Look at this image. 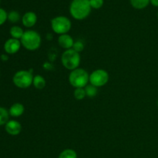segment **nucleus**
<instances>
[{
    "label": "nucleus",
    "mask_w": 158,
    "mask_h": 158,
    "mask_svg": "<svg viewBox=\"0 0 158 158\" xmlns=\"http://www.w3.org/2000/svg\"><path fill=\"white\" fill-rule=\"evenodd\" d=\"M89 0H73L69 6V13L77 20H83L87 18L91 12Z\"/></svg>",
    "instance_id": "obj_1"
},
{
    "label": "nucleus",
    "mask_w": 158,
    "mask_h": 158,
    "mask_svg": "<svg viewBox=\"0 0 158 158\" xmlns=\"http://www.w3.org/2000/svg\"><path fill=\"white\" fill-rule=\"evenodd\" d=\"M23 47L29 51L37 50L42 43L41 35L35 30H26L20 40Z\"/></svg>",
    "instance_id": "obj_2"
},
{
    "label": "nucleus",
    "mask_w": 158,
    "mask_h": 158,
    "mask_svg": "<svg viewBox=\"0 0 158 158\" xmlns=\"http://www.w3.org/2000/svg\"><path fill=\"white\" fill-rule=\"evenodd\" d=\"M69 82L74 88H84L89 82V75L84 69L77 68L69 75Z\"/></svg>",
    "instance_id": "obj_3"
},
{
    "label": "nucleus",
    "mask_w": 158,
    "mask_h": 158,
    "mask_svg": "<svg viewBox=\"0 0 158 158\" xmlns=\"http://www.w3.org/2000/svg\"><path fill=\"white\" fill-rule=\"evenodd\" d=\"M80 55L73 49H66L61 56V62L63 66L69 70H74L79 68L80 64Z\"/></svg>",
    "instance_id": "obj_4"
},
{
    "label": "nucleus",
    "mask_w": 158,
    "mask_h": 158,
    "mask_svg": "<svg viewBox=\"0 0 158 158\" xmlns=\"http://www.w3.org/2000/svg\"><path fill=\"white\" fill-rule=\"evenodd\" d=\"M72 27V23L69 18L63 15L56 16L51 20V28L55 33L59 35L67 34Z\"/></svg>",
    "instance_id": "obj_5"
},
{
    "label": "nucleus",
    "mask_w": 158,
    "mask_h": 158,
    "mask_svg": "<svg viewBox=\"0 0 158 158\" xmlns=\"http://www.w3.org/2000/svg\"><path fill=\"white\" fill-rule=\"evenodd\" d=\"M33 77L30 70H19L14 74L12 82L16 87L26 89L32 84Z\"/></svg>",
    "instance_id": "obj_6"
},
{
    "label": "nucleus",
    "mask_w": 158,
    "mask_h": 158,
    "mask_svg": "<svg viewBox=\"0 0 158 158\" xmlns=\"http://www.w3.org/2000/svg\"><path fill=\"white\" fill-rule=\"evenodd\" d=\"M110 79L107 71L103 69H98L94 70L89 75V83L96 87H102L108 83Z\"/></svg>",
    "instance_id": "obj_7"
},
{
    "label": "nucleus",
    "mask_w": 158,
    "mask_h": 158,
    "mask_svg": "<svg viewBox=\"0 0 158 158\" xmlns=\"http://www.w3.org/2000/svg\"><path fill=\"white\" fill-rule=\"evenodd\" d=\"M22 44L19 40L10 38L6 41L4 44V50L7 54H15L19 52Z\"/></svg>",
    "instance_id": "obj_8"
},
{
    "label": "nucleus",
    "mask_w": 158,
    "mask_h": 158,
    "mask_svg": "<svg viewBox=\"0 0 158 158\" xmlns=\"http://www.w3.org/2000/svg\"><path fill=\"white\" fill-rule=\"evenodd\" d=\"M5 130L9 135L17 136L21 133L22 125L19 121L15 120H9L5 125Z\"/></svg>",
    "instance_id": "obj_9"
},
{
    "label": "nucleus",
    "mask_w": 158,
    "mask_h": 158,
    "mask_svg": "<svg viewBox=\"0 0 158 158\" xmlns=\"http://www.w3.org/2000/svg\"><path fill=\"white\" fill-rule=\"evenodd\" d=\"M37 22V15L34 12H27L22 17V23L26 28H31L35 25Z\"/></svg>",
    "instance_id": "obj_10"
},
{
    "label": "nucleus",
    "mask_w": 158,
    "mask_h": 158,
    "mask_svg": "<svg viewBox=\"0 0 158 158\" xmlns=\"http://www.w3.org/2000/svg\"><path fill=\"white\" fill-rule=\"evenodd\" d=\"M58 44L62 48L66 49H72L74 44V40L69 34H63L58 37Z\"/></svg>",
    "instance_id": "obj_11"
},
{
    "label": "nucleus",
    "mask_w": 158,
    "mask_h": 158,
    "mask_svg": "<svg viewBox=\"0 0 158 158\" xmlns=\"http://www.w3.org/2000/svg\"><path fill=\"white\" fill-rule=\"evenodd\" d=\"M25 107L22 103H15L10 106L9 110V115L12 117H19L24 114Z\"/></svg>",
    "instance_id": "obj_12"
},
{
    "label": "nucleus",
    "mask_w": 158,
    "mask_h": 158,
    "mask_svg": "<svg viewBox=\"0 0 158 158\" xmlns=\"http://www.w3.org/2000/svg\"><path fill=\"white\" fill-rule=\"evenodd\" d=\"M25 31L22 29L20 26H13L11 27L10 30H9V33H10L11 36L13 39H16V40H21L23 37V34H24Z\"/></svg>",
    "instance_id": "obj_13"
},
{
    "label": "nucleus",
    "mask_w": 158,
    "mask_h": 158,
    "mask_svg": "<svg viewBox=\"0 0 158 158\" xmlns=\"http://www.w3.org/2000/svg\"><path fill=\"white\" fill-rule=\"evenodd\" d=\"M34 87L37 89H43L46 86V80L41 75H36L33 77V82H32Z\"/></svg>",
    "instance_id": "obj_14"
},
{
    "label": "nucleus",
    "mask_w": 158,
    "mask_h": 158,
    "mask_svg": "<svg viewBox=\"0 0 158 158\" xmlns=\"http://www.w3.org/2000/svg\"><path fill=\"white\" fill-rule=\"evenodd\" d=\"M151 0H130L131 4L134 9H143L150 4Z\"/></svg>",
    "instance_id": "obj_15"
},
{
    "label": "nucleus",
    "mask_w": 158,
    "mask_h": 158,
    "mask_svg": "<svg viewBox=\"0 0 158 158\" xmlns=\"http://www.w3.org/2000/svg\"><path fill=\"white\" fill-rule=\"evenodd\" d=\"M9 113L7 109L5 107L0 106V126L6 125V123L9 121Z\"/></svg>",
    "instance_id": "obj_16"
},
{
    "label": "nucleus",
    "mask_w": 158,
    "mask_h": 158,
    "mask_svg": "<svg viewBox=\"0 0 158 158\" xmlns=\"http://www.w3.org/2000/svg\"><path fill=\"white\" fill-rule=\"evenodd\" d=\"M85 92H86V97H90V98H93V97H95L97 95V93H98V90H97V87H96L95 86L92 84L86 85L84 87Z\"/></svg>",
    "instance_id": "obj_17"
},
{
    "label": "nucleus",
    "mask_w": 158,
    "mask_h": 158,
    "mask_svg": "<svg viewBox=\"0 0 158 158\" xmlns=\"http://www.w3.org/2000/svg\"><path fill=\"white\" fill-rule=\"evenodd\" d=\"M58 158H77V154L73 149H65L60 153Z\"/></svg>",
    "instance_id": "obj_18"
},
{
    "label": "nucleus",
    "mask_w": 158,
    "mask_h": 158,
    "mask_svg": "<svg viewBox=\"0 0 158 158\" xmlns=\"http://www.w3.org/2000/svg\"><path fill=\"white\" fill-rule=\"evenodd\" d=\"M74 97L77 100H82L86 97V92L84 88H76L73 92Z\"/></svg>",
    "instance_id": "obj_19"
},
{
    "label": "nucleus",
    "mask_w": 158,
    "mask_h": 158,
    "mask_svg": "<svg viewBox=\"0 0 158 158\" xmlns=\"http://www.w3.org/2000/svg\"><path fill=\"white\" fill-rule=\"evenodd\" d=\"M8 19L12 23H18L20 19L19 13L17 11H11L9 13H8Z\"/></svg>",
    "instance_id": "obj_20"
},
{
    "label": "nucleus",
    "mask_w": 158,
    "mask_h": 158,
    "mask_svg": "<svg viewBox=\"0 0 158 158\" xmlns=\"http://www.w3.org/2000/svg\"><path fill=\"white\" fill-rule=\"evenodd\" d=\"M84 46L85 45L83 41H81V40H77V41L74 42L73 46L72 49H73V50H75L76 52L80 53V52H82V51L84 49Z\"/></svg>",
    "instance_id": "obj_21"
},
{
    "label": "nucleus",
    "mask_w": 158,
    "mask_h": 158,
    "mask_svg": "<svg viewBox=\"0 0 158 158\" xmlns=\"http://www.w3.org/2000/svg\"><path fill=\"white\" fill-rule=\"evenodd\" d=\"M104 0H89V4L92 9H99L103 6Z\"/></svg>",
    "instance_id": "obj_22"
},
{
    "label": "nucleus",
    "mask_w": 158,
    "mask_h": 158,
    "mask_svg": "<svg viewBox=\"0 0 158 158\" xmlns=\"http://www.w3.org/2000/svg\"><path fill=\"white\" fill-rule=\"evenodd\" d=\"M8 19V13L5 9L0 8V26L4 24Z\"/></svg>",
    "instance_id": "obj_23"
},
{
    "label": "nucleus",
    "mask_w": 158,
    "mask_h": 158,
    "mask_svg": "<svg viewBox=\"0 0 158 158\" xmlns=\"http://www.w3.org/2000/svg\"><path fill=\"white\" fill-rule=\"evenodd\" d=\"M0 59H1L2 61L6 62V61H8V60H9V56L7 55V54H2V55L0 56Z\"/></svg>",
    "instance_id": "obj_24"
},
{
    "label": "nucleus",
    "mask_w": 158,
    "mask_h": 158,
    "mask_svg": "<svg viewBox=\"0 0 158 158\" xmlns=\"http://www.w3.org/2000/svg\"><path fill=\"white\" fill-rule=\"evenodd\" d=\"M150 3L155 7H158V0H151Z\"/></svg>",
    "instance_id": "obj_25"
},
{
    "label": "nucleus",
    "mask_w": 158,
    "mask_h": 158,
    "mask_svg": "<svg viewBox=\"0 0 158 158\" xmlns=\"http://www.w3.org/2000/svg\"><path fill=\"white\" fill-rule=\"evenodd\" d=\"M45 64L47 65V66H43V67H44L46 69H52V68H51V67H52V66L50 64V63H45Z\"/></svg>",
    "instance_id": "obj_26"
},
{
    "label": "nucleus",
    "mask_w": 158,
    "mask_h": 158,
    "mask_svg": "<svg viewBox=\"0 0 158 158\" xmlns=\"http://www.w3.org/2000/svg\"><path fill=\"white\" fill-rule=\"evenodd\" d=\"M157 19H158V12H157Z\"/></svg>",
    "instance_id": "obj_27"
},
{
    "label": "nucleus",
    "mask_w": 158,
    "mask_h": 158,
    "mask_svg": "<svg viewBox=\"0 0 158 158\" xmlns=\"http://www.w3.org/2000/svg\"><path fill=\"white\" fill-rule=\"evenodd\" d=\"M157 106H158V100H157Z\"/></svg>",
    "instance_id": "obj_28"
}]
</instances>
